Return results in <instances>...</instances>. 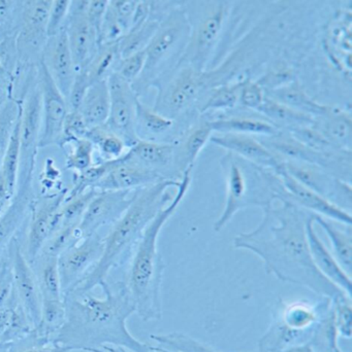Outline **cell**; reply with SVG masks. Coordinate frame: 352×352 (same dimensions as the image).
Segmentation results:
<instances>
[{"label": "cell", "mask_w": 352, "mask_h": 352, "mask_svg": "<svg viewBox=\"0 0 352 352\" xmlns=\"http://www.w3.org/2000/svg\"><path fill=\"white\" fill-rule=\"evenodd\" d=\"M287 192V201L312 214L326 217L342 225L351 226V213L336 206L318 192L285 173L280 165L276 169Z\"/></svg>", "instance_id": "cell-22"}, {"label": "cell", "mask_w": 352, "mask_h": 352, "mask_svg": "<svg viewBox=\"0 0 352 352\" xmlns=\"http://www.w3.org/2000/svg\"><path fill=\"white\" fill-rule=\"evenodd\" d=\"M33 173L34 170L19 171L16 194L10 206L0 215V254L29 219L35 200Z\"/></svg>", "instance_id": "cell-21"}, {"label": "cell", "mask_w": 352, "mask_h": 352, "mask_svg": "<svg viewBox=\"0 0 352 352\" xmlns=\"http://www.w3.org/2000/svg\"><path fill=\"white\" fill-rule=\"evenodd\" d=\"M8 248L12 258L14 292L33 329L39 324L41 316V298L37 275L23 252L18 235L10 240Z\"/></svg>", "instance_id": "cell-17"}, {"label": "cell", "mask_w": 352, "mask_h": 352, "mask_svg": "<svg viewBox=\"0 0 352 352\" xmlns=\"http://www.w3.org/2000/svg\"><path fill=\"white\" fill-rule=\"evenodd\" d=\"M19 125H20V121L17 124L10 146L0 167V215L10 206L18 186L19 166H20Z\"/></svg>", "instance_id": "cell-33"}, {"label": "cell", "mask_w": 352, "mask_h": 352, "mask_svg": "<svg viewBox=\"0 0 352 352\" xmlns=\"http://www.w3.org/2000/svg\"><path fill=\"white\" fill-rule=\"evenodd\" d=\"M109 1L107 0H88L86 14L89 22L96 29L97 33H101V24Z\"/></svg>", "instance_id": "cell-51"}, {"label": "cell", "mask_w": 352, "mask_h": 352, "mask_svg": "<svg viewBox=\"0 0 352 352\" xmlns=\"http://www.w3.org/2000/svg\"><path fill=\"white\" fill-rule=\"evenodd\" d=\"M265 92L269 98L282 103L296 111L311 116L314 119L327 115L333 107L316 102L307 94L305 89L298 80H293L289 84L272 90L265 91Z\"/></svg>", "instance_id": "cell-31"}, {"label": "cell", "mask_w": 352, "mask_h": 352, "mask_svg": "<svg viewBox=\"0 0 352 352\" xmlns=\"http://www.w3.org/2000/svg\"><path fill=\"white\" fill-rule=\"evenodd\" d=\"M220 166L227 192L222 212L213 226L216 233L222 231L243 209L258 207L264 210L276 201H287L284 186L273 169L258 166L229 152L220 159Z\"/></svg>", "instance_id": "cell-5"}, {"label": "cell", "mask_w": 352, "mask_h": 352, "mask_svg": "<svg viewBox=\"0 0 352 352\" xmlns=\"http://www.w3.org/2000/svg\"><path fill=\"white\" fill-rule=\"evenodd\" d=\"M87 4L88 0L70 1V12L64 26L76 74L88 65L101 45L96 29L87 18Z\"/></svg>", "instance_id": "cell-16"}, {"label": "cell", "mask_w": 352, "mask_h": 352, "mask_svg": "<svg viewBox=\"0 0 352 352\" xmlns=\"http://www.w3.org/2000/svg\"><path fill=\"white\" fill-rule=\"evenodd\" d=\"M95 352H103V351H96Z\"/></svg>", "instance_id": "cell-57"}, {"label": "cell", "mask_w": 352, "mask_h": 352, "mask_svg": "<svg viewBox=\"0 0 352 352\" xmlns=\"http://www.w3.org/2000/svg\"><path fill=\"white\" fill-rule=\"evenodd\" d=\"M41 62L49 72L58 90L68 100L76 78V67L64 29L55 36L48 37Z\"/></svg>", "instance_id": "cell-23"}, {"label": "cell", "mask_w": 352, "mask_h": 352, "mask_svg": "<svg viewBox=\"0 0 352 352\" xmlns=\"http://www.w3.org/2000/svg\"><path fill=\"white\" fill-rule=\"evenodd\" d=\"M190 26L181 2H177L161 21L154 36L145 49L144 69L132 85L138 98L179 63L187 45Z\"/></svg>", "instance_id": "cell-7"}, {"label": "cell", "mask_w": 352, "mask_h": 352, "mask_svg": "<svg viewBox=\"0 0 352 352\" xmlns=\"http://www.w3.org/2000/svg\"><path fill=\"white\" fill-rule=\"evenodd\" d=\"M57 261L58 258L47 256H39L35 260V262H39V268H37L35 275H37V283H39L41 302L64 300L61 292V285H60Z\"/></svg>", "instance_id": "cell-38"}, {"label": "cell", "mask_w": 352, "mask_h": 352, "mask_svg": "<svg viewBox=\"0 0 352 352\" xmlns=\"http://www.w3.org/2000/svg\"><path fill=\"white\" fill-rule=\"evenodd\" d=\"M72 144V152L66 156L65 167L78 175L92 166L94 146L86 138L76 140Z\"/></svg>", "instance_id": "cell-44"}, {"label": "cell", "mask_w": 352, "mask_h": 352, "mask_svg": "<svg viewBox=\"0 0 352 352\" xmlns=\"http://www.w3.org/2000/svg\"><path fill=\"white\" fill-rule=\"evenodd\" d=\"M252 113L253 111H247L246 113H231L219 116L214 119H208L213 133L245 134L256 138H268L280 131L260 113H256L253 115Z\"/></svg>", "instance_id": "cell-28"}, {"label": "cell", "mask_w": 352, "mask_h": 352, "mask_svg": "<svg viewBox=\"0 0 352 352\" xmlns=\"http://www.w3.org/2000/svg\"><path fill=\"white\" fill-rule=\"evenodd\" d=\"M153 88L157 95L153 109L176 122L190 119L212 89L211 74L200 72L186 64H178L161 78Z\"/></svg>", "instance_id": "cell-9"}, {"label": "cell", "mask_w": 352, "mask_h": 352, "mask_svg": "<svg viewBox=\"0 0 352 352\" xmlns=\"http://www.w3.org/2000/svg\"><path fill=\"white\" fill-rule=\"evenodd\" d=\"M266 97L265 89L258 84V80L246 78L240 82L239 105L246 111L258 113Z\"/></svg>", "instance_id": "cell-46"}, {"label": "cell", "mask_w": 352, "mask_h": 352, "mask_svg": "<svg viewBox=\"0 0 352 352\" xmlns=\"http://www.w3.org/2000/svg\"><path fill=\"white\" fill-rule=\"evenodd\" d=\"M240 82L222 85L207 93L202 104L198 107V115L208 116L231 111L239 107Z\"/></svg>", "instance_id": "cell-39"}, {"label": "cell", "mask_w": 352, "mask_h": 352, "mask_svg": "<svg viewBox=\"0 0 352 352\" xmlns=\"http://www.w3.org/2000/svg\"><path fill=\"white\" fill-rule=\"evenodd\" d=\"M103 352H130L125 351V349H116V347H105L103 349H101Z\"/></svg>", "instance_id": "cell-54"}, {"label": "cell", "mask_w": 352, "mask_h": 352, "mask_svg": "<svg viewBox=\"0 0 352 352\" xmlns=\"http://www.w3.org/2000/svg\"><path fill=\"white\" fill-rule=\"evenodd\" d=\"M103 250V238L99 235L82 238L58 256V271L63 298L92 270Z\"/></svg>", "instance_id": "cell-13"}, {"label": "cell", "mask_w": 352, "mask_h": 352, "mask_svg": "<svg viewBox=\"0 0 352 352\" xmlns=\"http://www.w3.org/2000/svg\"><path fill=\"white\" fill-rule=\"evenodd\" d=\"M111 166L94 186L95 190H136L163 182V177L142 165L130 160L125 155L110 161Z\"/></svg>", "instance_id": "cell-24"}, {"label": "cell", "mask_w": 352, "mask_h": 352, "mask_svg": "<svg viewBox=\"0 0 352 352\" xmlns=\"http://www.w3.org/2000/svg\"><path fill=\"white\" fill-rule=\"evenodd\" d=\"M156 346L172 352H221L183 333L151 335Z\"/></svg>", "instance_id": "cell-41"}, {"label": "cell", "mask_w": 352, "mask_h": 352, "mask_svg": "<svg viewBox=\"0 0 352 352\" xmlns=\"http://www.w3.org/2000/svg\"><path fill=\"white\" fill-rule=\"evenodd\" d=\"M145 60H146L145 50L132 54L128 57L121 58L120 61L118 62L117 67H116L114 74H117L120 78L132 85L142 74L143 69H144Z\"/></svg>", "instance_id": "cell-49"}, {"label": "cell", "mask_w": 352, "mask_h": 352, "mask_svg": "<svg viewBox=\"0 0 352 352\" xmlns=\"http://www.w3.org/2000/svg\"><path fill=\"white\" fill-rule=\"evenodd\" d=\"M89 127L79 111H68L62 127L61 142L59 148H64L68 144L86 136Z\"/></svg>", "instance_id": "cell-47"}, {"label": "cell", "mask_w": 352, "mask_h": 352, "mask_svg": "<svg viewBox=\"0 0 352 352\" xmlns=\"http://www.w3.org/2000/svg\"><path fill=\"white\" fill-rule=\"evenodd\" d=\"M191 182L192 173H187L180 180L175 196L149 223L130 258L126 287L136 307V314L144 322L163 318L161 287L167 266L158 250L159 236L185 198Z\"/></svg>", "instance_id": "cell-4"}, {"label": "cell", "mask_w": 352, "mask_h": 352, "mask_svg": "<svg viewBox=\"0 0 352 352\" xmlns=\"http://www.w3.org/2000/svg\"><path fill=\"white\" fill-rule=\"evenodd\" d=\"M262 212L256 229L234 238V248L253 252L264 262L266 272L282 283L306 287L329 299L346 295L324 278L312 261L306 229L312 213L289 201Z\"/></svg>", "instance_id": "cell-1"}, {"label": "cell", "mask_w": 352, "mask_h": 352, "mask_svg": "<svg viewBox=\"0 0 352 352\" xmlns=\"http://www.w3.org/2000/svg\"><path fill=\"white\" fill-rule=\"evenodd\" d=\"M210 142L227 152L264 168L276 170L282 159L269 150L256 136L236 133H213Z\"/></svg>", "instance_id": "cell-25"}, {"label": "cell", "mask_w": 352, "mask_h": 352, "mask_svg": "<svg viewBox=\"0 0 352 352\" xmlns=\"http://www.w3.org/2000/svg\"><path fill=\"white\" fill-rule=\"evenodd\" d=\"M136 190H97L89 202L79 232L82 238L99 233L101 228L113 226L125 212Z\"/></svg>", "instance_id": "cell-18"}, {"label": "cell", "mask_w": 352, "mask_h": 352, "mask_svg": "<svg viewBox=\"0 0 352 352\" xmlns=\"http://www.w3.org/2000/svg\"><path fill=\"white\" fill-rule=\"evenodd\" d=\"M174 151L175 146L171 142L138 140L124 155L130 160L161 175L163 179L175 180L173 175Z\"/></svg>", "instance_id": "cell-27"}, {"label": "cell", "mask_w": 352, "mask_h": 352, "mask_svg": "<svg viewBox=\"0 0 352 352\" xmlns=\"http://www.w3.org/2000/svg\"><path fill=\"white\" fill-rule=\"evenodd\" d=\"M120 59L121 57L118 41L101 43L88 65L79 72L82 74L90 86H92L95 82L107 80L110 76L115 72Z\"/></svg>", "instance_id": "cell-37"}, {"label": "cell", "mask_w": 352, "mask_h": 352, "mask_svg": "<svg viewBox=\"0 0 352 352\" xmlns=\"http://www.w3.org/2000/svg\"><path fill=\"white\" fill-rule=\"evenodd\" d=\"M308 243H309L310 254L312 261L318 270L322 273L324 278L328 279L333 285H336L339 289L351 297L352 281L342 267L337 262L331 250L327 248L318 236L315 229L314 214L308 219L307 227Z\"/></svg>", "instance_id": "cell-26"}, {"label": "cell", "mask_w": 352, "mask_h": 352, "mask_svg": "<svg viewBox=\"0 0 352 352\" xmlns=\"http://www.w3.org/2000/svg\"><path fill=\"white\" fill-rule=\"evenodd\" d=\"M179 184L175 180H163L134 192L125 212L103 238V250L99 262L72 293H91L107 280L114 269L130 260L149 223L173 199L169 188H178Z\"/></svg>", "instance_id": "cell-3"}, {"label": "cell", "mask_w": 352, "mask_h": 352, "mask_svg": "<svg viewBox=\"0 0 352 352\" xmlns=\"http://www.w3.org/2000/svg\"><path fill=\"white\" fill-rule=\"evenodd\" d=\"M41 131V94L39 78L25 94L22 100L19 144L20 166L19 169H34Z\"/></svg>", "instance_id": "cell-19"}, {"label": "cell", "mask_w": 352, "mask_h": 352, "mask_svg": "<svg viewBox=\"0 0 352 352\" xmlns=\"http://www.w3.org/2000/svg\"><path fill=\"white\" fill-rule=\"evenodd\" d=\"M181 6L189 22L190 33L179 63L206 72L229 21L231 2L187 1L181 2Z\"/></svg>", "instance_id": "cell-8"}, {"label": "cell", "mask_w": 352, "mask_h": 352, "mask_svg": "<svg viewBox=\"0 0 352 352\" xmlns=\"http://www.w3.org/2000/svg\"><path fill=\"white\" fill-rule=\"evenodd\" d=\"M213 130L210 121L200 116L196 122L190 124L174 142L173 175L174 179L180 182L187 173H194L196 160L205 146L210 142Z\"/></svg>", "instance_id": "cell-20"}, {"label": "cell", "mask_w": 352, "mask_h": 352, "mask_svg": "<svg viewBox=\"0 0 352 352\" xmlns=\"http://www.w3.org/2000/svg\"><path fill=\"white\" fill-rule=\"evenodd\" d=\"M21 1L0 0V41L16 35Z\"/></svg>", "instance_id": "cell-48"}, {"label": "cell", "mask_w": 352, "mask_h": 352, "mask_svg": "<svg viewBox=\"0 0 352 352\" xmlns=\"http://www.w3.org/2000/svg\"><path fill=\"white\" fill-rule=\"evenodd\" d=\"M99 287L103 297L91 293H72L64 297L65 320L54 344L70 351L89 352L116 347L130 352H151V345L141 342L127 328L136 307L125 283Z\"/></svg>", "instance_id": "cell-2"}, {"label": "cell", "mask_w": 352, "mask_h": 352, "mask_svg": "<svg viewBox=\"0 0 352 352\" xmlns=\"http://www.w3.org/2000/svg\"><path fill=\"white\" fill-rule=\"evenodd\" d=\"M252 352H268V351H260V349H258V351H252Z\"/></svg>", "instance_id": "cell-56"}, {"label": "cell", "mask_w": 352, "mask_h": 352, "mask_svg": "<svg viewBox=\"0 0 352 352\" xmlns=\"http://www.w3.org/2000/svg\"><path fill=\"white\" fill-rule=\"evenodd\" d=\"M17 352H72V351L66 347L60 346V345L51 344L45 345V346L28 347V349Z\"/></svg>", "instance_id": "cell-52"}, {"label": "cell", "mask_w": 352, "mask_h": 352, "mask_svg": "<svg viewBox=\"0 0 352 352\" xmlns=\"http://www.w3.org/2000/svg\"><path fill=\"white\" fill-rule=\"evenodd\" d=\"M68 190L35 198L31 207L26 236L27 260L35 262L50 236L57 228V214L65 201Z\"/></svg>", "instance_id": "cell-14"}, {"label": "cell", "mask_w": 352, "mask_h": 352, "mask_svg": "<svg viewBox=\"0 0 352 352\" xmlns=\"http://www.w3.org/2000/svg\"><path fill=\"white\" fill-rule=\"evenodd\" d=\"M178 122L157 113L141 99L136 103V132L138 140L163 142L177 127Z\"/></svg>", "instance_id": "cell-32"}, {"label": "cell", "mask_w": 352, "mask_h": 352, "mask_svg": "<svg viewBox=\"0 0 352 352\" xmlns=\"http://www.w3.org/2000/svg\"><path fill=\"white\" fill-rule=\"evenodd\" d=\"M110 111L105 125L117 134L127 148L138 142L136 132V103L138 97L130 82L116 74L107 78Z\"/></svg>", "instance_id": "cell-12"}, {"label": "cell", "mask_w": 352, "mask_h": 352, "mask_svg": "<svg viewBox=\"0 0 352 352\" xmlns=\"http://www.w3.org/2000/svg\"><path fill=\"white\" fill-rule=\"evenodd\" d=\"M70 6V0H52L48 19V37L55 36L63 30Z\"/></svg>", "instance_id": "cell-50"}, {"label": "cell", "mask_w": 352, "mask_h": 352, "mask_svg": "<svg viewBox=\"0 0 352 352\" xmlns=\"http://www.w3.org/2000/svg\"><path fill=\"white\" fill-rule=\"evenodd\" d=\"M258 113L266 118L281 131L291 132L301 128L309 127L315 122V119L311 116L296 111L269 97H266Z\"/></svg>", "instance_id": "cell-36"}, {"label": "cell", "mask_w": 352, "mask_h": 352, "mask_svg": "<svg viewBox=\"0 0 352 352\" xmlns=\"http://www.w3.org/2000/svg\"><path fill=\"white\" fill-rule=\"evenodd\" d=\"M138 1L112 0L109 1L99 33V43H116L134 27Z\"/></svg>", "instance_id": "cell-29"}, {"label": "cell", "mask_w": 352, "mask_h": 352, "mask_svg": "<svg viewBox=\"0 0 352 352\" xmlns=\"http://www.w3.org/2000/svg\"><path fill=\"white\" fill-rule=\"evenodd\" d=\"M281 168L304 186L313 190L336 206L351 213V184L331 175L322 167L309 163L283 160Z\"/></svg>", "instance_id": "cell-11"}, {"label": "cell", "mask_w": 352, "mask_h": 352, "mask_svg": "<svg viewBox=\"0 0 352 352\" xmlns=\"http://www.w3.org/2000/svg\"><path fill=\"white\" fill-rule=\"evenodd\" d=\"M331 307L332 299L324 297L314 302L279 300L272 311V322L258 341V349L281 352L309 343L322 320L330 314Z\"/></svg>", "instance_id": "cell-6"}, {"label": "cell", "mask_w": 352, "mask_h": 352, "mask_svg": "<svg viewBox=\"0 0 352 352\" xmlns=\"http://www.w3.org/2000/svg\"><path fill=\"white\" fill-rule=\"evenodd\" d=\"M89 129L107 123L110 111V91L107 80L95 82L87 90L78 109Z\"/></svg>", "instance_id": "cell-35"}, {"label": "cell", "mask_w": 352, "mask_h": 352, "mask_svg": "<svg viewBox=\"0 0 352 352\" xmlns=\"http://www.w3.org/2000/svg\"><path fill=\"white\" fill-rule=\"evenodd\" d=\"M17 298L12 277V258L6 248L0 254V307L12 303Z\"/></svg>", "instance_id": "cell-45"}, {"label": "cell", "mask_w": 352, "mask_h": 352, "mask_svg": "<svg viewBox=\"0 0 352 352\" xmlns=\"http://www.w3.org/2000/svg\"><path fill=\"white\" fill-rule=\"evenodd\" d=\"M151 352H172V351H167V349H161V347L156 346V345H155V346H152V345H151Z\"/></svg>", "instance_id": "cell-55"}, {"label": "cell", "mask_w": 352, "mask_h": 352, "mask_svg": "<svg viewBox=\"0 0 352 352\" xmlns=\"http://www.w3.org/2000/svg\"><path fill=\"white\" fill-rule=\"evenodd\" d=\"M332 318L339 338L351 339L352 304L351 297L341 295L332 299Z\"/></svg>", "instance_id": "cell-43"}, {"label": "cell", "mask_w": 352, "mask_h": 352, "mask_svg": "<svg viewBox=\"0 0 352 352\" xmlns=\"http://www.w3.org/2000/svg\"><path fill=\"white\" fill-rule=\"evenodd\" d=\"M52 0L21 1L16 31L19 69L39 67L48 41V19Z\"/></svg>", "instance_id": "cell-10"}, {"label": "cell", "mask_w": 352, "mask_h": 352, "mask_svg": "<svg viewBox=\"0 0 352 352\" xmlns=\"http://www.w3.org/2000/svg\"><path fill=\"white\" fill-rule=\"evenodd\" d=\"M39 85L41 94V131L39 148L59 146L62 127L68 113V100L58 90L41 62L39 66Z\"/></svg>", "instance_id": "cell-15"}, {"label": "cell", "mask_w": 352, "mask_h": 352, "mask_svg": "<svg viewBox=\"0 0 352 352\" xmlns=\"http://www.w3.org/2000/svg\"><path fill=\"white\" fill-rule=\"evenodd\" d=\"M86 140L99 150L103 161H112L123 156L128 150L123 140L114 133L105 124L90 128L87 132Z\"/></svg>", "instance_id": "cell-40"}, {"label": "cell", "mask_w": 352, "mask_h": 352, "mask_svg": "<svg viewBox=\"0 0 352 352\" xmlns=\"http://www.w3.org/2000/svg\"><path fill=\"white\" fill-rule=\"evenodd\" d=\"M281 352H315L311 343H305V344L296 345V346L289 347L285 351Z\"/></svg>", "instance_id": "cell-53"}, {"label": "cell", "mask_w": 352, "mask_h": 352, "mask_svg": "<svg viewBox=\"0 0 352 352\" xmlns=\"http://www.w3.org/2000/svg\"><path fill=\"white\" fill-rule=\"evenodd\" d=\"M22 111V101L12 98L0 111V167Z\"/></svg>", "instance_id": "cell-42"}, {"label": "cell", "mask_w": 352, "mask_h": 352, "mask_svg": "<svg viewBox=\"0 0 352 352\" xmlns=\"http://www.w3.org/2000/svg\"><path fill=\"white\" fill-rule=\"evenodd\" d=\"M314 221L324 230L330 239L333 256L343 270L351 276L352 272V230L351 226L339 227V223L314 214Z\"/></svg>", "instance_id": "cell-34"}, {"label": "cell", "mask_w": 352, "mask_h": 352, "mask_svg": "<svg viewBox=\"0 0 352 352\" xmlns=\"http://www.w3.org/2000/svg\"><path fill=\"white\" fill-rule=\"evenodd\" d=\"M314 128L336 150L351 151V111L332 107L327 115L316 118Z\"/></svg>", "instance_id": "cell-30"}]
</instances>
